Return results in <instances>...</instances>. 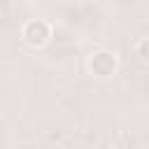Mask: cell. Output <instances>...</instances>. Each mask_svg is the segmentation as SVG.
<instances>
[{"mask_svg":"<svg viewBox=\"0 0 149 149\" xmlns=\"http://www.w3.org/2000/svg\"><path fill=\"white\" fill-rule=\"evenodd\" d=\"M119 70V54L112 49H95L86 56V72L93 79H112Z\"/></svg>","mask_w":149,"mask_h":149,"instance_id":"1","label":"cell"},{"mask_svg":"<svg viewBox=\"0 0 149 149\" xmlns=\"http://www.w3.org/2000/svg\"><path fill=\"white\" fill-rule=\"evenodd\" d=\"M54 37V28L47 19H28L21 26V42L28 49H44Z\"/></svg>","mask_w":149,"mask_h":149,"instance_id":"2","label":"cell"},{"mask_svg":"<svg viewBox=\"0 0 149 149\" xmlns=\"http://www.w3.org/2000/svg\"><path fill=\"white\" fill-rule=\"evenodd\" d=\"M133 51H135V58H137L140 63L149 65V37H140V40L135 42Z\"/></svg>","mask_w":149,"mask_h":149,"instance_id":"3","label":"cell"}]
</instances>
